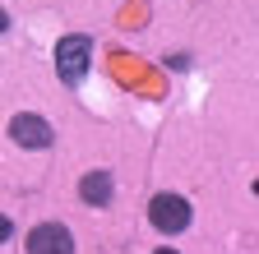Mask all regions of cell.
Listing matches in <instances>:
<instances>
[{"label":"cell","mask_w":259,"mask_h":254,"mask_svg":"<svg viewBox=\"0 0 259 254\" xmlns=\"http://www.w3.org/2000/svg\"><path fill=\"white\" fill-rule=\"evenodd\" d=\"M88 60H93V42H88V37L74 33V37H60V42H56V70H60L65 83H83Z\"/></svg>","instance_id":"obj_1"},{"label":"cell","mask_w":259,"mask_h":254,"mask_svg":"<svg viewBox=\"0 0 259 254\" xmlns=\"http://www.w3.org/2000/svg\"><path fill=\"white\" fill-rule=\"evenodd\" d=\"M148 217H153V227L157 231H185L190 227V204L181 194H157L148 204Z\"/></svg>","instance_id":"obj_2"},{"label":"cell","mask_w":259,"mask_h":254,"mask_svg":"<svg viewBox=\"0 0 259 254\" xmlns=\"http://www.w3.org/2000/svg\"><path fill=\"white\" fill-rule=\"evenodd\" d=\"M28 254H74V236L56 227V222H47V227H32L28 236Z\"/></svg>","instance_id":"obj_3"},{"label":"cell","mask_w":259,"mask_h":254,"mask_svg":"<svg viewBox=\"0 0 259 254\" xmlns=\"http://www.w3.org/2000/svg\"><path fill=\"white\" fill-rule=\"evenodd\" d=\"M10 139L23 143V148H47L51 143V125L42 116H14L10 120Z\"/></svg>","instance_id":"obj_4"},{"label":"cell","mask_w":259,"mask_h":254,"mask_svg":"<svg viewBox=\"0 0 259 254\" xmlns=\"http://www.w3.org/2000/svg\"><path fill=\"white\" fill-rule=\"evenodd\" d=\"M79 194H83L88 204H107V199H111V176H107V171H88L83 185H79Z\"/></svg>","instance_id":"obj_5"},{"label":"cell","mask_w":259,"mask_h":254,"mask_svg":"<svg viewBox=\"0 0 259 254\" xmlns=\"http://www.w3.org/2000/svg\"><path fill=\"white\" fill-rule=\"evenodd\" d=\"M10 231H14V227H10V217H5V213H0V245H5V240H10Z\"/></svg>","instance_id":"obj_6"},{"label":"cell","mask_w":259,"mask_h":254,"mask_svg":"<svg viewBox=\"0 0 259 254\" xmlns=\"http://www.w3.org/2000/svg\"><path fill=\"white\" fill-rule=\"evenodd\" d=\"M5 23H10V19H5V10H0V33H5Z\"/></svg>","instance_id":"obj_7"},{"label":"cell","mask_w":259,"mask_h":254,"mask_svg":"<svg viewBox=\"0 0 259 254\" xmlns=\"http://www.w3.org/2000/svg\"><path fill=\"white\" fill-rule=\"evenodd\" d=\"M157 254H176V249H157Z\"/></svg>","instance_id":"obj_8"}]
</instances>
